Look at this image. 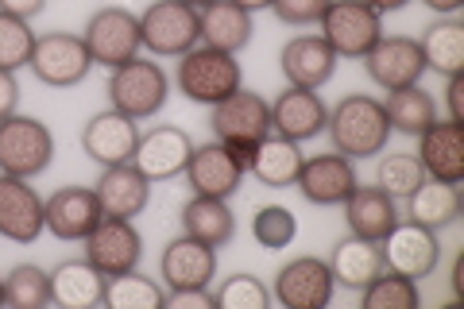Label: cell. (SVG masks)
<instances>
[{
  "label": "cell",
  "instance_id": "cell-1",
  "mask_svg": "<svg viewBox=\"0 0 464 309\" xmlns=\"http://www.w3.org/2000/svg\"><path fill=\"white\" fill-rule=\"evenodd\" d=\"M325 131L333 140V151L344 159H372L380 155L391 140V124L383 112V101L368 93H348L329 109Z\"/></svg>",
  "mask_w": 464,
  "mask_h": 309
},
{
  "label": "cell",
  "instance_id": "cell-2",
  "mask_svg": "<svg viewBox=\"0 0 464 309\" xmlns=\"http://www.w3.org/2000/svg\"><path fill=\"white\" fill-rule=\"evenodd\" d=\"M140 43L155 58H182L201 43V8L186 0H151L140 16Z\"/></svg>",
  "mask_w": 464,
  "mask_h": 309
},
{
  "label": "cell",
  "instance_id": "cell-3",
  "mask_svg": "<svg viewBox=\"0 0 464 309\" xmlns=\"http://www.w3.org/2000/svg\"><path fill=\"white\" fill-rule=\"evenodd\" d=\"M170 93V78L163 73V66L151 63V58H132V63L116 66L109 73V101L116 112L132 116V121H151V116L167 105Z\"/></svg>",
  "mask_w": 464,
  "mask_h": 309
},
{
  "label": "cell",
  "instance_id": "cell-4",
  "mask_svg": "<svg viewBox=\"0 0 464 309\" xmlns=\"http://www.w3.org/2000/svg\"><path fill=\"white\" fill-rule=\"evenodd\" d=\"M174 82H179L182 97L198 101V105H217V101H225L228 93L240 90V63L228 51L194 47L179 58Z\"/></svg>",
  "mask_w": 464,
  "mask_h": 309
},
{
  "label": "cell",
  "instance_id": "cell-5",
  "mask_svg": "<svg viewBox=\"0 0 464 309\" xmlns=\"http://www.w3.org/2000/svg\"><path fill=\"white\" fill-rule=\"evenodd\" d=\"M54 159V136L51 128L35 116L12 112L0 121V174H16L32 182Z\"/></svg>",
  "mask_w": 464,
  "mask_h": 309
},
{
  "label": "cell",
  "instance_id": "cell-6",
  "mask_svg": "<svg viewBox=\"0 0 464 309\" xmlns=\"http://www.w3.org/2000/svg\"><path fill=\"white\" fill-rule=\"evenodd\" d=\"M383 12H375L368 0H329L322 24V39L337 58H364L383 39Z\"/></svg>",
  "mask_w": 464,
  "mask_h": 309
},
{
  "label": "cell",
  "instance_id": "cell-7",
  "mask_svg": "<svg viewBox=\"0 0 464 309\" xmlns=\"http://www.w3.org/2000/svg\"><path fill=\"white\" fill-rule=\"evenodd\" d=\"M82 43H85V51H90L93 66L116 70V66L132 63L136 51L143 47L140 43V16H132L128 8H101L90 16V24H85Z\"/></svg>",
  "mask_w": 464,
  "mask_h": 309
},
{
  "label": "cell",
  "instance_id": "cell-8",
  "mask_svg": "<svg viewBox=\"0 0 464 309\" xmlns=\"http://www.w3.org/2000/svg\"><path fill=\"white\" fill-rule=\"evenodd\" d=\"M32 73L51 85V90H74V85L85 82L93 58L85 51L82 35H70V32H47L35 39V51H32Z\"/></svg>",
  "mask_w": 464,
  "mask_h": 309
},
{
  "label": "cell",
  "instance_id": "cell-9",
  "mask_svg": "<svg viewBox=\"0 0 464 309\" xmlns=\"http://www.w3.org/2000/svg\"><path fill=\"white\" fill-rule=\"evenodd\" d=\"M82 244H85V259L105 278L136 271L143 259V237L136 232L132 220H124V217H101L97 228Z\"/></svg>",
  "mask_w": 464,
  "mask_h": 309
},
{
  "label": "cell",
  "instance_id": "cell-10",
  "mask_svg": "<svg viewBox=\"0 0 464 309\" xmlns=\"http://www.w3.org/2000/svg\"><path fill=\"white\" fill-rule=\"evenodd\" d=\"M380 247H383L387 271L406 275V278H414V283L418 278H426V275H433L438 271V263H441L438 232L414 225V220H399V225L380 240Z\"/></svg>",
  "mask_w": 464,
  "mask_h": 309
},
{
  "label": "cell",
  "instance_id": "cell-11",
  "mask_svg": "<svg viewBox=\"0 0 464 309\" xmlns=\"http://www.w3.org/2000/svg\"><path fill=\"white\" fill-rule=\"evenodd\" d=\"M360 63H364L368 78L387 93L406 90V85H418L422 73H426L422 47H418V39H406V35H383L364 58H360Z\"/></svg>",
  "mask_w": 464,
  "mask_h": 309
},
{
  "label": "cell",
  "instance_id": "cell-12",
  "mask_svg": "<svg viewBox=\"0 0 464 309\" xmlns=\"http://www.w3.org/2000/svg\"><path fill=\"white\" fill-rule=\"evenodd\" d=\"M190 155H194L190 131H182L174 124H155L151 131H140L132 163L140 167V174L148 182H170V179H179V174L186 170Z\"/></svg>",
  "mask_w": 464,
  "mask_h": 309
},
{
  "label": "cell",
  "instance_id": "cell-13",
  "mask_svg": "<svg viewBox=\"0 0 464 309\" xmlns=\"http://www.w3.org/2000/svg\"><path fill=\"white\" fill-rule=\"evenodd\" d=\"M209 109H213L209 128L221 143H237V140L259 143L271 131V101H264L256 90H244V85Z\"/></svg>",
  "mask_w": 464,
  "mask_h": 309
},
{
  "label": "cell",
  "instance_id": "cell-14",
  "mask_svg": "<svg viewBox=\"0 0 464 309\" xmlns=\"http://www.w3.org/2000/svg\"><path fill=\"white\" fill-rule=\"evenodd\" d=\"M271 294L286 309H325L333 302V271L325 259L317 256H298L275 275Z\"/></svg>",
  "mask_w": 464,
  "mask_h": 309
},
{
  "label": "cell",
  "instance_id": "cell-15",
  "mask_svg": "<svg viewBox=\"0 0 464 309\" xmlns=\"http://www.w3.org/2000/svg\"><path fill=\"white\" fill-rule=\"evenodd\" d=\"M47 228L43 217V198L35 186L16 174H0V237L12 244H35Z\"/></svg>",
  "mask_w": 464,
  "mask_h": 309
},
{
  "label": "cell",
  "instance_id": "cell-16",
  "mask_svg": "<svg viewBox=\"0 0 464 309\" xmlns=\"http://www.w3.org/2000/svg\"><path fill=\"white\" fill-rule=\"evenodd\" d=\"M136 143H140V128L132 116L105 109V112H93L82 128V151L93 159L101 167H116V163H132L136 155Z\"/></svg>",
  "mask_w": 464,
  "mask_h": 309
},
{
  "label": "cell",
  "instance_id": "cell-17",
  "mask_svg": "<svg viewBox=\"0 0 464 309\" xmlns=\"http://www.w3.org/2000/svg\"><path fill=\"white\" fill-rule=\"evenodd\" d=\"M295 186L302 189V198H306L310 205H322V209H329V205H344V198L360 186V179H356L353 159L329 151V155L302 159V170H298Z\"/></svg>",
  "mask_w": 464,
  "mask_h": 309
},
{
  "label": "cell",
  "instance_id": "cell-18",
  "mask_svg": "<svg viewBox=\"0 0 464 309\" xmlns=\"http://www.w3.org/2000/svg\"><path fill=\"white\" fill-rule=\"evenodd\" d=\"M186 182H190L194 194L201 198H232L240 189L244 182V170L237 159H232V151L221 143V140H213V143H201L194 147V155H190V163H186Z\"/></svg>",
  "mask_w": 464,
  "mask_h": 309
},
{
  "label": "cell",
  "instance_id": "cell-19",
  "mask_svg": "<svg viewBox=\"0 0 464 309\" xmlns=\"http://www.w3.org/2000/svg\"><path fill=\"white\" fill-rule=\"evenodd\" d=\"M43 217H47V228L58 240L74 244V240L90 237L105 213H101V201L90 186H63L43 201Z\"/></svg>",
  "mask_w": 464,
  "mask_h": 309
},
{
  "label": "cell",
  "instance_id": "cell-20",
  "mask_svg": "<svg viewBox=\"0 0 464 309\" xmlns=\"http://www.w3.org/2000/svg\"><path fill=\"white\" fill-rule=\"evenodd\" d=\"M325 121H329V109H325V101L317 97V90H295V85H290V90H283L271 101V131L275 136L306 143L314 136H322Z\"/></svg>",
  "mask_w": 464,
  "mask_h": 309
},
{
  "label": "cell",
  "instance_id": "cell-21",
  "mask_svg": "<svg viewBox=\"0 0 464 309\" xmlns=\"http://www.w3.org/2000/svg\"><path fill=\"white\" fill-rule=\"evenodd\" d=\"M464 124L453 121H433L422 136H418V163H422L426 179L460 186L464 182Z\"/></svg>",
  "mask_w": 464,
  "mask_h": 309
},
{
  "label": "cell",
  "instance_id": "cell-22",
  "mask_svg": "<svg viewBox=\"0 0 464 309\" xmlns=\"http://www.w3.org/2000/svg\"><path fill=\"white\" fill-rule=\"evenodd\" d=\"M341 58L333 54V47L322 35H295L279 54L283 78L295 85V90H322V85L337 73Z\"/></svg>",
  "mask_w": 464,
  "mask_h": 309
},
{
  "label": "cell",
  "instance_id": "cell-23",
  "mask_svg": "<svg viewBox=\"0 0 464 309\" xmlns=\"http://www.w3.org/2000/svg\"><path fill=\"white\" fill-rule=\"evenodd\" d=\"M159 275L170 290H186V286H209L217 275V247L201 244L194 237L170 240L163 247V259H159Z\"/></svg>",
  "mask_w": 464,
  "mask_h": 309
},
{
  "label": "cell",
  "instance_id": "cell-24",
  "mask_svg": "<svg viewBox=\"0 0 464 309\" xmlns=\"http://www.w3.org/2000/svg\"><path fill=\"white\" fill-rule=\"evenodd\" d=\"M93 194H97L101 213H105V217H124V220H132V217H140L143 209H148V201H151V182L143 179L136 163H116V167L101 170Z\"/></svg>",
  "mask_w": 464,
  "mask_h": 309
},
{
  "label": "cell",
  "instance_id": "cell-25",
  "mask_svg": "<svg viewBox=\"0 0 464 309\" xmlns=\"http://www.w3.org/2000/svg\"><path fill=\"white\" fill-rule=\"evenodd\" d=\"M344 220L353 228V237H364L380 244L391 228L399 225V201L380 186H356L353 194L344 198Z\"/></svg>",
  "mask_w": 464,
  "mask_h": 309
},
{
  "label": "cell",
  "instance_id": "cell-26",
  "mask_svg": "<svg viewBox=\"0 0 464 309\" xmlns=\"http://www.w3.org/2000/svg\"><path fill=\"white\" fill-rule=\"evenodd\" d=\"M333 271V286L344 290H364L372 278H380L387 271L383 263V247L364 237H344L333 244V256L325 259Z\"/></svg>",
  "mask_w": 464,
  "mask_h": 309
},
{
  "label": "cell",
  "instance_id": "cell-27",
  "mask_svg": "<svg viewBox=\"0 0 464 309\" xmlns=\"http://www.w3.org/2000/svg\"><path fill=\"white\" fill-rule=\"evenodd\" d=\"M105 283L90 259H66L51 271V302L63 309H97L105 302Z\"/></svg>",
  "mask_w": 464,
  "mask_h": 309
},
{
  "label": "cell",
  "instance_id": "cell-28",
  "mask_svg": "<svg viewBox=\"0 0 464 309\" xmlns=\"http://www.w3.org/2000/svg\"><path fill=\"white\" fill-rule=\"evenodd\" d=\"M182 232L221 252V247H228L232 237H237V217H232L225 198H201V194H194L190 201L182 205Z\"/></svg>",
  "mask_w": 464,
  "mask_h": 309
},
{
  "label": "cell",
  "instance_id": "cell-29",
  "mask_svg": "<svg viewBox=\"0 0 464 309\" xmlns=\"http://www.w3.org/2000/svg\"><path fill=\"white\" fill-rule=\"evenodd\" d=\"M252 32H256L252 12L232 5V0H213V5L201 8V39H206V47L237 54L252 43Z\"/></svg>",
  "mask_w": 464,
  "mask_h": 309
},
{
  "label": "cell",
  "instance_id": "cell-30",
  "mask_svg": "<svg viewBox=\"0 0 464 309\" xmlns=\"http://www.w3.org/2000/svg\"><path fill=\"white\" fill-rule=\"evenodd\" d=\"M460 209H464L460 186L433 182V179H426L411 198H406V220H414V225H422V228H433V232L453 225L460 217Z\"/></svg>",
  "mask_w": 464,
  "mask_h": 309
},
{
  "label": "cell",
  "instance_id": "cell-31",
  "mask_svg": "<svg viewBox=\"0 0 464 309\" xmlns=\"http://www.w3.org/2000/svg\"><path fill=\"white\" fill-rule=\"evenodd\" d=\"M302 159L306 155H302V147L295 140L267 131V136L259 140V147H256V159H252L248 174H256L267 189H286V186H295L298 170H302Z\"/></svg>",
  "mask_w": 464,
  "mask_h": 309
},
{
  "label": "cell",
  "instance_id": "cell-32",
  "mask_svg": "<svg viewBox=\"0 0 464 309\" xmlns=\"http://www.w3.org/2000/svg\"><path fill=\"white\" fill-rule=\"evenodd\" d=\"M422 58H426V70L441 73V78H453V73H464V24L445 16L438 24H430L422 39Z\"/></svg>",
  "mask_w": 464,
  "mask_h": 309
},
{
  "label": "cell",
  "instance_id": "cell-33",
  "mask_svg": "<svg viewBox=\"0 0 464 309\" xmlns=\"http://www.w3.org/2000/svg\"><path fill=\"white\" fill-rule=\"evenodd\" d=\"M383 112H387L391 131H402V136H422V131L438 121V105H433V97L422 90V85L395 90L383 101Z\"/></svg>",
  "mask_w": 464,
  "mask_h": 309
},
{
  "label": "cell",
  "instance_id": "cell-34",
  "mask_svg": "<svg viewBox=\"0 0 464 309\" xmlns=\"http://www.w3.org/2000/svg\"><path fill=\"white\" fill-rule=\"evenodd\" d=\"M5 305L12 309H43L51 305V271L35 263H16L5 275Z\"/></svg>",
  "mask_w": 464,
  "mask_h": 309
},
{
  "label": "cell",
  "instance_id": "cell-35",
  "mask_svg": "<svg viewBox=\"0 0 464 309\" xmlns=\"http://www.w3.org/2000/svg\"><path fill=\"white\" fill-rule=\"evenodd\" d=\"M101 305H109V309H163L167 294L159 290L148 275L128 271V275H116L105 283V302Z\"/></svg>",
  "mask_w": 464,
  "mask_h": 309
},
{
  "label": "cell",
  "instance_id": "cell-36",
  "mask_svg": "<svg viewBox=\"0 0 464 309\" xmlns=\"http://www.w3.org/2000/svg\"><path fill=\"white\" fill-rule=\"evenodd\" d=\"M422 182H426V170L418 163V155L395 151V155H383L380 167H375V186L387 189L395 201H406Z\"/></svg>",
  "mask_w": 464,
  "mask_h": 309
},
{
  "label": "cell",
  "instance_id": "cell-37",
  "mask_svg": "<svg viewBox=\"0 0 464 309\" xmlns=\"http://www.w3.org/2000/svg\"><path fill=\"white\" fill-rule=\"evenodd\" d=\"M360 294H364V309H418L414 278L395 275V271H383L380 278H372Z\"/></svg>",
  "mask_w": 464,
  "mask_h": 309
},
{
  "label": "cell",
  "instance_id": "cell-38",
  "mask_svg": "<svg viewBox=\"0 0 464 309\" xmlns=\"http://www.w3.org/2000/svg\"><path fill=\"white\" fill-rule=\"evenodd\" d=\"M252 237H256L259 247L279 252V247H286L298 237V220L286 205H259L256 217H252Z\"/></svg>",
  "mask_w": 464,
  "mask_h": 309
},
{
  "label": "cell",
  "instance_id": "cell-39",
  "mask_svg": "<svg viewBox=\"0 0 464 309\" xmlns=\"http://www.w3.org/2000/svg\"><path fill=\"white\" fill-rule=\"evenodd\" d=\"M35 39L39 35L32 32V20L0 12V70H20V66L32 63Z\"/></svg>",
  "mask_w": 464,
  "mask_h": 309
},
{
  "label": "cell",
  "instance_id": "cell-40",
  "mask_svg": "<svg viewBox=\"0 0 464 309\" xmlns=\"http://www.w3.org/2000/svg\"><path fill=\"white\" fill-rule=\"evenodd\" d=\"M271 290L256 275H232L217 290V309H267Z\"/></svg>",
  "mask_w": 464,
  "mask_h": 309
},
{
  "label": "cell",
  "instance_id": "cell-41",
  "mask_svg": "<svg viewBox=\"0 0 464 309\" xmlns=\"http://www.w3.org/2000/svg\"><path fill=\"white\" fill-rule=\"evenodd\" d=\"M329 0H271V12L286 27H310L325 16Z\"/></svg>",
  "mask_w": 464,
  "mask_h": 309
},
{
  "label": "cell",
  "instance_id": "cell-42",
  "mask_svg": "<svg viewBox=\"0 0 464 309\" xmlns=\"http://www.w3.org/2000/svg\"><path fill=\"white\" fill-rule=\"evenodd\" d=\"M163 309H217V294L209 286H186V290H170Z\"/></svg>",
  "mask_w": 464,
  "mask_h": 309
},
{
  "label": "cell",
  "instance_id": "cell-43",
  "mask_svg": "<svg viewBox=\"0 0 464 309\" xmlns=\"http://www.w3.org/2000/svg\"><path fill=\"white\" fill-rule=\"evenodd\" d=\"M445 105H449V121L464 124V73L445 78Z\"/></svg>",
  "mask_w": 464,
  "mask_h": 309
},
{
  "label": "cell",
  "instance_id": "cell-44",
  "mask_svg": "<svg viewBox=\"0 0 464 309\" xmlns=\"http://www.w3.org/2000/svg\"><path fill=\"white\" fill-rule=\"evenodd\" d=\"M20 105V82H16V70H0V121L12 116Z\"/></svg>",
  "mask_w": 464,
  "mask_h": 309
},
{
  "label": "cell",
  "instance_id": "cell-45",
  "mask_svg": "<svg viewBox=\"0 0 464 309\" xmlns=\"http://www.w3.org/2000/svg\"><path fill=\"white\" fill-rule=\"evenodd\" d=\"M43 8H47V0H0V12L20 16V20H35Z\"/></svg>",
  "mask_w": 464,
  "mask_h": 309
},
{
  "label": "cell",
  "instance_id": "cell-46",
  "mask_svg": "<svg viewBox=\"0 0 464 309\" xmlns=\"http://www.w3.org/2000/svg\"><path fill=\"white\" fill-rule=\"evenodd\" d=\"M422 5L433 8V12H441V16H453V12H460L464 0H422Z\"/></svg>",
  "mask_w": 464,
  "mask_h": 309
},
{
  "label": "cell",
  "instance_id": "cell-47",
  "mask_svg": "<svg viewBox=\"0 0 464 309\" xmlns=\"http://www.w3.org/2000/svg\"><path fill=\"white\" fill-rule=\"evenodd\" d=\"M368 5H372L375 12H399V8L411 5V0H368Z\"/></svg>",
  "mask_w": 464,
  "mask_h": 309
},
{
  "label": "cell",
  "instance_id": "cell-48",
  "mask_svg": "<svg viewBox=\"0 0 464 309\" xmlns=\"http://www.w3.org/2000/svg\"><path fill=\"white\" fill-rule=\"evenodd\" d=\"M232 5H240L248 12H259V8H271V0H232Z\"/></svg>",
  "mask_w": 464,
  "mask_h": 309
},
{
  "label": "cell",
  "instance_id": "cell-49",
  "mask_svg": "<svg viewBox=\"0 0 464 309\" xmlns=\"http://www.w3.org/2000/svg\"><path fill=\"white\" fill-rule=\"evenodd\" d=\"M186 5H194V8H206V5H213V0H186Z\"/></svg>",
  "mask_w": 464,
  "mask_h": 309
},
{
  "label": "cell",
  "instance_id": "cell-50",
  "mask_svg": "<svg viewBox=\"0 0 464 309\" xmlns=\"http://www.w3.org/2000/svg\"><path fill=\"white\" fill-rule=\"evenodd\" d=\"M0 305H5V278H0Z\"/></svg>",
  "mask_w": 464,
  "mask_h": 309
}]
</instances>
